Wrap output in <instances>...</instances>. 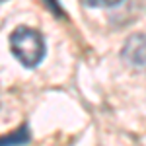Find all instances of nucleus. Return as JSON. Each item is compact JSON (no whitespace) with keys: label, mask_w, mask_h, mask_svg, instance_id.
Instances as JSON below:
<instances>
[{"label":"nucleus","mask_w":146,"mask_h":146,"mask_svg":"<svg viewBox=\"0 0 146 146\" xmlns=\"http://www.w3.org/2000/svg\"><path fill=\"white\" fill-rule=\"evenodd\" d=\"M10 49L23 66L33 68L45 56V39L37 29L20 25L10 35Z\"/></svg>","instance_id":"1"},{"label":"nucleus","mask_w":146,"mask_h":146,"mask_svg":"<svg viewBox=\"0 0 146 146\" xmlns=\"http://www.w3.org/2000/svg\"><path fill=\"white\" fill-rule=\"evenodd\" d=\"M27 127L23 125L22 129L18 131V133H14V135H8V136H2L0 138V146H12V144H23V142H27Z\"/></svg>","instance_id":"3"},{"label":"nucleus","mask_w":146,"mask_h":146,"mask_svg":"<svg viewBox=\"0 0 146 146\" xmlns=\"http://www.w3.org/2000/svg\"><path fill=\"white\" fill-rule=\"evenodd\" d=\"M0 2H2V0H0Z\"/></svg>","instance_id":"5"},{"label":"nucleus","mask_w":146,"mask_h":146,"mask_svg":"<svg viewBox=\"0 0 146 146\" xmlns=\"http://www.w3.org/2000/svg\"><path fill=\"white\" fill-rule=\"evenodd\" d=\"M121 56L131 66L146 70V35L144 33L131 35L121 49Z\"/></svg>","instance_id":"2"},{"label":"nucleus","mask_w":146,"mask_h":146,"mask_svg":"<svg viewBox=\"0 0 146 146\" xmlns=\"http://www.w3.org/2000/svg\"><path fill=\"white\" fill-rule=\"evenodd\" d=\"M88 6H115L123 0H84Z\"/></svg>","instance_id":"4"}]
</instances>
